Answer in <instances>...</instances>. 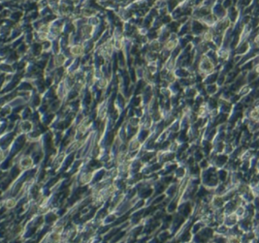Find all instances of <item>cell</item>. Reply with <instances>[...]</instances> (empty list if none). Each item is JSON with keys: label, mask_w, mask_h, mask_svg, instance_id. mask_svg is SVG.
Instances as JSON below:
<instances>
[{"label": "cell", "mask_w": 259, "mask_h": 243, "mask_svg": "<svg viewBox=\"0 0 259 243\" xmlns=\"http://www.w3.org/2000/svg\"><path fill=\"white\" fill-rule=\"evenodd\" d=\"M16 204V202H15V200H10V201H8L7 203H6V205L7 207H13L14 205Z\"/></svg>", "instance_id": "2"}, {"label": "cell", "mask_w": 259, "mask_h": 243, "mask_svg": "<svg viewBox=\"0 0 259 243\" xmlns=\"http://www.w3.org/2000/svg\"><path fill=\"white\" fill-rule=\"evenodd\" d=\"M71 52H72L73 54H80V53L83 52V47L81 46H76V47H72Z\"/></svg>", "instance_id": "1"}]
</instances>
